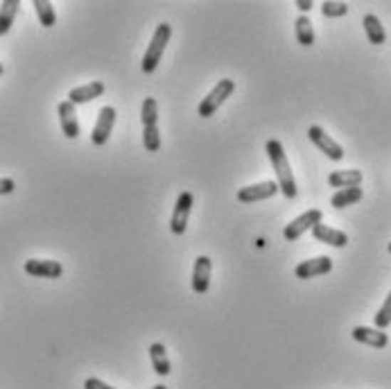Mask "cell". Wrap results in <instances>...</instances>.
<instances>
[{"instance_id": "cell-1", "label": "cell", "mask_w": 391, "mask_h": 389, "mask_svg": "<svg viewBox=\"0 0 391 389\" xmlns=\"http://www.w3.org/2000/svg\"><path fill=\"white\" fill-rule=\"evenodd\" d=\"M265 152L271 161V168L276 172V183H278V191L288 197V199H294L298 195V188H296V181H294V174H292V168H290V161H288V154H285V147L281 141L271 138L267 141L265 145Z\"/></svg>"}, {"instance_id": "cell-2", "label": "cell", "mask_w": 391, "mask_h": 389, "mask_svg": "<svg viewBox=\"0 0 391 389\" xmlns=\"http://www.w3.org/2000/svg\"><path fill=\"white\" fill-rule=\"evenodd\" d=\"M170 36H172V25L170 23H161L159 28H156L152 41L145 50V55H142V61H140V69L145 75H152L156 71V66L161 64V57L170 44Z\"/></svg>"}, {"instance_id": "cell-3", "label": "cell", "mask_w": 391, "mask_h": 389, "mask_svg": "<svg viewBox=\"0 0 391 389\" xmlns=\"http://www.w3.org/2000/svg\"><path fill=\"white\" fill-rule=\"evenodd\" d=\"M233 91H236V82H233V79H229V77L219 79V82L213 86V91L208 93V96L199 102L197 113H199L202 118H211V116H215L219 106L233 96Z\"/></svg>"}, {"instance_id": "cell-4", "label": "cell", "mask_w": 391, "mask_h": 389, "mask_svg": "<svg viewBox=\"0 0 391 389\" xmlns=\"http://www.w3.org/2000/svg\"><path fill=\"white\" fill-rule=\"evenodd\" d=\"M321 220H323V213H321L319 208H310V211H306V213H303V216L294 218L288 226H285L283 238L288 240V243H294V240L301 238L308 229L312 231V226L319 224Z\"/></svg>"}, {"instance_id": "cell-5", "label": "cell", "mask_w": 391, "mask_h": 389, "mask_svg": "<svg viewBox=\"0 0 391 389\" xmlns=\"http://www.w3.org/2000/svg\"><path fill=\"white\" fill-rule=\"evenodd\" d=\"M192 193L184 191L177 199V206L172 211V218H170V231L174 236H184L188 229V218H190V211H192Z\"/></svg>"}, {"instance_id": "cell-6", "label": "cell", "mask_w": 391, "mask_h": 389, "mask_svg": "<svg viewBox=\"0 0 391 389\" xmlns=\"http://www.w3.org/2000/svg\"><path fill=\"white\" fill-rule=\"evenodd\" d=\"M308 138L319 147V152H323L330 161H342L344 158V147L337 143L335 138H330L319 125H312L308 129Z\"/></svg>"}, {"instance_id": "cell-7", "label": "cell", "mask_w": 391, "mask_h": 389, "mask_svg": "<svg viewBox=\"0 0 391 389\" xmlns=\"http://www.w3.org/2000/svg\"><path fill=\"white\" fill-rule=\"evenodd\" d=\"M115 118H118L115 106H102L100 113H98V123L93 127V133H90V141H93V145H98V147L107 145V141L111 136V129L115 125Z\"/></svg>"}, {"instance_id": "cell-8", "label": "cell", "mask_w": 391, "mask_h": 389, "mask_svg": "<svg viewBox=\"0 0 391 389\" xmlns=\"http://www.w3.org/2000/svg\"><path fill=\"white\" fill-rule=\"evenodd\" d=\"M276 193H281L276 181H260V183H254V186L240 188V191H238V202H242V204L263 202V199H269Z\"/></svg>"}, {"instance_id": "cell-9", "label": "cell", "mask_w": 391, "mask_h": 389, "mask_svg": "<svg viewBox=\"0 0 391 389\" xmlns=\"http://www.w3.org/2000/svg\"><path fill=\"white\" fill-rule=\"evenodd\" d=\"M333 270V258L328 256H317V258H310V261H303V263H298L296 265V278H315V276H323V274H328Z\"/></svg>"}, {"instance_id": "cell-10", "label": "cell", "mask_w": 391, "mask_h": 389, "mask_svg": "<svg viewBox=\"0 0 391 389\" xmlns=\"http://www.w3.org/2000/svg\"><path fill=\"white\" fill-rule=\"evenodd\" d=\"M25 272L38 278H59L63 274V265L59 261H43V258H30L25 261Z\"/></svg>"}, {"instance_id": "cell-11", "label": "cell", "mask_w": 391, "mask_h": 389, "mask_svg": "<svg viewBox=\"0 0 391 389\" xmlns=\"http://www.w3.org/2000/svg\"><path fill=\"white\" fill-rule=\"evenodd\" d=\"M211 274H213V263L208 256H199L192 267V290L197 294H206L211 288Z\"/></svg>"}, {"instance_id": "cell-12", "label": "cell", "mask_w": 391, "mask_h": 389, "mask_svg": "<svg viewBox=\"0 0 391 389\" xmlns=\"http://www.w3.org/2000/svg\"><path fill=\"white\" fill-rule=\"evenodd\" d=\"M57 113H59L61 131L66 133V138H77V136H80V120H77V113H75V104H71L68 100L59 102Z\"/></svg>"}, {"instance_id": "cell-13", "label": "cell", "mask_w": 391, "mask_h": 389, "mask_svg": "<svg viewBox=\"0 0 391 389\" xmlns=\"http://www.w3.org/2000/svg\"><path fill=\"white\" fill-rule=\"evenodd\" d=\"M312 236H315L317 243H323V245H330V247H337L342 249L348 245V236L340 229H333V226H325V224H315L312 226Z\"/></svg>"}, {"instance_id": "cell-14", "label": "cell", "mask_w": 391, "mask_h": 389, "mask_svg": "<svg viewBox=\"0 0 391 389\" xmlns=\"http://www.w3.org/2000/svg\"><path fill=\"white\" fill-rule=\"evenodd\" d=\"M353 340L360 344H367L373 348H385L389 344V335L385 330H377V328H369V326H355L353 328Z\"/></svg>"}, {"instance_id": "cell-15", "label": "cell", "mask_w": 391, "mask_h": 389, "mask_svg": "<svg viewBox=\"0 0 391 389\" xmlns=\"http://www.w3.org/2000/svg\"><path fill=\"white\" fill-rule=\"evenodd\" d=\"M104 93V84L102 82H88L84 86H75L68 93V102L71 104H86V102H93L95 98H100Z\"/></svg>"}, {"instance_id": "cell-16", "label": "cell", "mask_w": 391, "mask_h": 389, "mask_svg": "<svg viewBox=\"0 0 391 389\" xmlns=\"http://www.w3.org/2000/svg\"><path fill=\"white\" fill-rule=\"evenodd\" d=\"M328 183L333 188H358L362 183V172L360 170H335L328 174Z\"/></svg>"}, {"instance_id": "cell-17", "label": "cell", "mask_w": 391, "mask_h": 389, "mask_svg": "<svg viewBox=\"0 0 391 389\" xmlns=\"http://www.w3.org/2000/svg\"><path fill=\"white\" fill-rule=\"evenodd\" d=\"M150 358H152V367H154L156 373H159V375H170L172 362H170V358H167V351H165V346L161 342H154L150 346Z\"/></svg>"}, {"instance_id": "cell-18", "label": "cell", "mask_w": 391, "mask_h": 389, "mask_svg": "<svg viewBox=\"0 0 391 389\" xmlns=\"http://www.w3.org/2000/svg\"><path fill=\"white\" fill-rule=\"evenodd\" d=\"M362 25H364V32H367V39L373 44V46H382L387 41V32L382 28L380 19L375 14H367L362 19Z\"/></svg>"}, {"instance_id": "cell-19", "label": "cell", "mask_w": 391, "mask_h": 389, "mask_svg": "<svg viewBox=\"0 0 391 389\" xmlns=\"http://www.w3.org/2000/svg\"><path fill=\"white\" fill-rule=\"evenodd\" d=\"M19 7H21L19 0H5V3L0 5V36H5L11 30L14 19L19 14Z\"/></svg>"}, {"instance_id": "cell-20", "label": "cell", "mask_w": 391, "mask_h": 389, "mask_svg": "<svg viewBox=\"0 0 391 389\" xmlns=\"http://www.w3.org/2000/svg\"><path fill=\"white\" fill-rule=\"evenodd\" d=\"M362 188L358 186V188H342V191H337L333 197H330V204L335 206V208H346V206H353V204H358L360 199H362Z\"/></svg>"}, {"instance_id": "cell-21", "label": "cell", "mask_w": 391, "mask_h": 389, "mask_svg": "<svg viewBox=\"0 0 391 389\" xmlns=\"http://www.w3.org/2000/svg\"><path fill=\"white\" fill-rule=\"evenodd\" d=\"M294 30H296V41L310 48L312 44H315V28H312V21L308 16H298L296 23H294Z\"/></svg>"}, {"instance_id": "cell-22", "label": "cell", "mask_w": 391, "mask_h": 389, "mask_svg": "<svg viewBox=\"0 0 391 389\" xmlns=\"http://www.w3.org/2000/svg\"><path fill=\"white\" fill-rule=\"evenodd\" d=\"M34 9H36V16L41 21L43 28H55L57 23V14H55V7L48 0H34Z\"/></svg>"}, {"instance_id": "cell-23", "label": "cell", "mask_w": 391, "mask_h": 389, "mask_svg": "<svg viewBox=\"0 0 391 389\" xmlns=\"http://www.w3.org/2000/svg\"><path fill=\"white\" fill-rule=\"evenodd\" d=\"M140 120H142V127H152V125H159V104H156L154 98H145L140 106Z\"/></svg>"}, {"instance_id": "cell-24", "label": "cell", "mask_w": 391, "mask_h": 389, "mask_svg": "<svg viewBox=\"0 0 391 389\" xmlns=\"http://www.w3.org/2000/svg\"><path fill=\"white\" fill-rule=\"evenodd\" d=\"M142 145H145V150H147V152H159V150H161V133H159V125L142 127Z\"/></svg>"}, {"instance_id": "cell-25", "label": "cell", "mask_w": 391, "mask_h": 389, "mask_svg": "<svg viewBox=\"0 0 391 389\" xmlns=\"http://www.w3.org/2000/svg\"><path fill=\"white\" fill-rule=\"evenodd\" d=\"M375 326L377 330H385L387 326H391V292L385 299V303L380 305V310L375 313Z\"/></svg>"}, {"instance_id": "cell-26", "label": "cell", "mask_w": 391, "mask_h": 389, "mask_svg": "<svg viewBox=\"0 0 391 389\" xmlns=\"http://www.w3.org/2000/svg\"><path fill=\"white\" fill-rule=\"evenodd\" d=\"M348 11V5L346 3H333V0H325L321 5V14L325 19H340V16H346Z\"/></svg>"}, {"instance_id": "cell-27", "label": "cell", "mask_w": 391, "mask_h": 389, "mask_svg": "<svg viewBox=\"0 0 391 389\" xmlns=\"http://www.w3.org/2000/svg\"><path fill=\"white\" fill-rule=\"evenodd\" d=\"M14 191H16L14 179H9V177H3V179H0V195H11Z\"/></svg>"}, {"instance_id": "cell-28", "label": "cell", "mask_w": 391, "mask_h": 389, "mask_svg": "<svg viewBox=\"0 0 391 389\" xmlns=\"http://www.w3.org/2000/svg\"><path fill=\"white\" fill-rule=\"evenodd\" d=\"M84 389H115V387H111V385H107V383H102L100 378H86Z\"/></svg>"}, {"instance_id": "cell-29", "label": "cell", "mask_w": 391, "mask_h": 389, "mask_svg": "<svg viewBox=\"0 0 391 389\" xmlns=\"http://www.w3.org/2000/svg\"><path fill=\"white\" fill-rule=\"evenodd\" d=\"M296 7H298V11H303V16H306V11L312 9V0H296Z\"/></svg>"}, {"instance_id": "cell-30", "label": "cell", "mask_w": 391, "mask_h": 389, "mask_svg": "<svg viewBox=\"0 0 391 389\" xmlns=\"http://www.w3.org/2000/svg\"><path fill=\"white\" fill-rule=\"evenodd\" d=\"M154 389H167V387H165V385H156Z\"/></svg>"}, {"instance_id": "cell-31", "label": "cell", "mask_w": 391, "mask_h": 389, "mask_svg": "<svg viewBox=\"0 0 391 389\" xmlns=\"http://www.w3.org/2000/svg\"><path fill=\"white\" fill-rule=\"evenodd\" d=\"M5 73V69H3V64H0V75H3Z\"/></svg>"}, {"instance_id": "cell-32", "label": "cell", "mask_w": 391, "mask_h": 389, "mask_svg": "<svg viewBox=\"0 0 391 389\" xmlns=\"http://www.w3.org/2000/svg\"><path fill=\"white\" fill-rule=\"evenodd\" d=\"M387 249H389V253H391V243H389V247H387Z\"/></svg>"}]
</instances>
